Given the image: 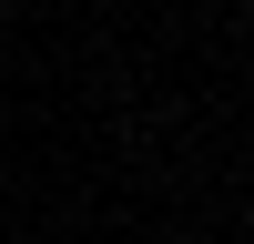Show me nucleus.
<instances>
[{"instance_id": "f257e3e1", "label": "nucleus", "mask_w": 254, "mask_h": 244, "mask_svg": "<svg viewBox=\"0 0 254 244\" xmlns=\"http://www.w3.org/2000/svg\"><path fill=\"white\" fill-rule=\"evenodd\" d=\"M244 10H254V0H244Z\"/></svg>"}]
</instances>
